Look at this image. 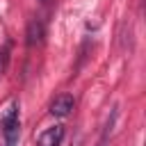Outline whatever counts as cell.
I'll list each match as a JSON object with an SVG mask.
<instances>
[{"instance_id":"1","label":"cell","mask_w":146,"mask_h":146,"mask_svg":"<svg viewBox=\"0 0 146 146\" xmlns=\"http://www.w3.org/2000/svg\"><path fill=\"white\" fill-rule=\"evenodd\" d=\"M2 135H5V141L7 146H16L18 141V132H21V121H18V103H11L5 112H2Z\"/></svg>"},{"instance_id":"3","label":"cell","mask_w":146,"mask_h":146,"mask_svg":"<svg viewBox=\"0 0 146 146\" xmlns=\"http://www.w3.org/2000/svg\"><path fill=\"white\" fill-rule=\"evenodd\" d=\"M73 107H75L73 96H71V94H59V96L50 103V114H52V116H68Z\"/></svg>"},{"instance_id":"2","label":"cell","mask_w":146,"mask_h":146,"mask_svg":"<svg viewBox=\"0 0 146 146\" xmlns=\"http://www.w3.org/2000/svg\"><path fill=\"white\" fill-rule=\"evenodd\" d=\"M64 125H52V128H46L39 137H36V146H59L62 139H64Z\"/></svg>"},{"instance_id":"4","label":"cell","mask_w":146,"mask_h":146,"mask_svg":"<svg viewBox=\"0 0 146 146\" xmlns=\"http://www.w3.org/2000/svg\"><path fill=\"white\" fill-rule=\"evenodd\" d=\"M25 41H27V46H39L41 41H43V36H46V25L39 21V18H32L30 23H27V32H25Z\"/></svg>"},{"instance_id":"5","label":"cell","mask_w":146,"mask_h":146,"mask_svg":"<svg viewBox=\"0 0 146 146\" xmlns=\"http://www.w3.org/2000/svg\"><path fill=\"white\" fill-rule=\"evenodd\" d=\"M7 52H9V48H2V50H0V73L7 68V59H9Z\"/></svg>"}]
</instances>
